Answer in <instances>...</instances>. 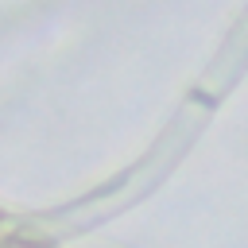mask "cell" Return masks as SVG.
I'll use <instances>...</instances> for the list:
<instances>
[{"label": "cell", "instance_id": "1", "mask_svg": "<svg viewBox=\"0 0 248 248\" xmlns=\"http://www.w3.org/2000/svg\"><path fill=\"white\" fill-rule=\"evenodd\" d=\"M0 248H46V244H31V240H4Z\"/></svg>", "mask_w": 248, "mask_h": 248}]
</instances>
